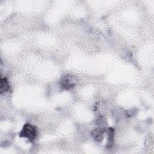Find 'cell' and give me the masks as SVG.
<instances>
[{"instance_id": "cell-1", "label": "cell", "mask_w": 154, "mask_h": 154, "mask_svg": "<svg viewBox=\"0 0 154 154\" xmlns=\"http://www.w3.org/2000/svg\"><path fill=\"white\" fill-rule=\"evenodd\" d=\"M19 135L27 138L30 141H34L37 135V130L34 126L28 123L23 126Z\"/></svg>"}, {"instance_id": "cell-2", "label": "cell", "mask_w": 154, "mask_h": 154, "mask_svg": "<svg viewBox=\"0 0 154 154\" xmlns=\"http://www.w3.org/2000/svg\"><path fill=\"white\" fill-rule=\"evenodd\" d=\"M76 81L74 77L72 76L66 75L63 76L61 80V87L66 90H69L73 87L76 84Z\"/></svg>"}, {"instance_id": "cell-3", "label": "cell", "mask_w": 154, "mask_h": 154, "mask_svg": "<svg viewBox=\"0 0 154 154\" xmlns=\"http://www.w3.org/2000/svg\"><path fill=\"white\" fill-rule=\"evenodd\" d=\"M105 130L103 128H97L94 129L91 134L94 139L97 141H100L103 139V135L105 133Z\"/></svg>"}, {"instance_id": "cell-4", "label": "cell", "mask_w": 154, "mask_h": 154, "mask_svg": "<svg viewBox=\"0 0 154 154\" xmlns=\"http://www.w3.org/2000/svg\"><path fill=\"white\" fill-rule=\"evenodd\" d=\"M1 93H2L3 92L7 91L9 89V84L8 82L5 78H1Z\"/></svg>"}]
</instances>
